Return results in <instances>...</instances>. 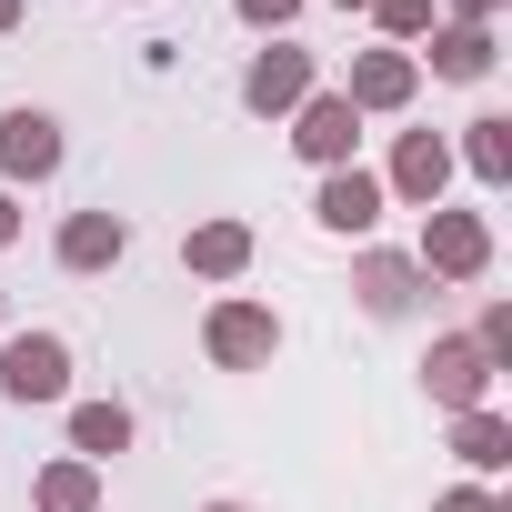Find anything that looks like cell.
<instances>
[{
    "label": "cell",
    "instance_id": "10",
    "mask_svg": "<svg viewBox=\"0 0 512 512\" xmlns=\"http://www.w3.org/2000/svg\"><path fill=\"white\" fill-rule=\"evenodd\" d=\"M412 91H422V61L412 51H352V81H342V101L372 121V111H412Z\"/></svg>",
    "mask_w": 512,
    "mask_h": 512
},
{
    "label": "cell",
    "instance_id": "27",
    "mask_svg": "<svg viewBox=\"0 0 512 512\" xmlns=\"http://www.w3.org/2000/svg\"><path fill=\"white\" fill-rule=\"evenodd\" d=\"M0 332H11V292H0Z\"/></svg>",
    "mask_w": 512,
    "mask_h": 512
},
{
    "label": "cell",
    "instance_id": "20",
    "mask_svg": "<svg viewBox=\"0 0 512 512\" xmlns=\"http://www.w3.org/2000/svg\"><path fill=\"white\" fill-rule=\"evenodd\" d=\"M472 352H482L492 372H512V302H482V322H472Z\"/></svg>",
    "mask_w": 512,
    "mask_h": 512
},
{
    "label": "cell",
    "instance_id": "11",
    "mask_svg": "<svg viewBox=\"0 0 512 512\" xmlns=\"http://www.w3.org/2000/svg\"><path fill=\"white\" fill-rule=\"evenodd\" d=\"M61 171V121L51 111H0V181H51Z\"/></svg>",
    "mask_w": 512,
    "mask_h": 512
},
{
    "label": "cell",
    "instance_id": "24",
    "mask_svg": "<svg viewBox=\"0 0 512 512\" xmlns=\"http://www.w3.org/2000/svg\"><path fill=\"white\" fill-rule=\"evenodd\" d=\"M11 241H21V201H11V191H0V251H11Z\"/></svg>",
    "mask_w": 512,
    "mask_h": 512
},
{
    "label": "cell",
    "instance_id": "18",
    "mask_svg": "<svg viewBox=\"0 0 512 512\" xmlns=\"http://www.w3.org/2000/svg\"><path fill=\"white\" fill-rule=\"evenodd\" d=\"M452 452H462L472 472H502V462H512V422H502L492 402H482V412H452Z\"/></svg>",
    "mask_w": 512,
    "mask_h": 512
},
{
    "label": "cell",
    "instance_id": "25",
    "mask_svg": "<svg viewBox=\"0 0 512 512\" xmlns=\"http://www.w3.org/2000/svg\"><path fill=\"white\" fill-rule=\"evenodd\" d=\"M0 31H21V0H0Z\"/></svg>",
    "mask_w": 512,
    "mask_h": 512
},
{
    "label": "cell",
    "instance_id": "6",
    "mask_svg": "<svg viewBox=\"0 0 512 512\" xmlns=\"http://www.w3.org/2000/svg\"><path fill=\"white\" fill-rule=\"evenodd\" d=\"M442 191H452V141H442V131H402V141H392V171H382V201L442 211Z\"/></svg>",
    "mask_w": 512,
    "mask_h": 512
},
{
    "label": "cell",
    "instance_id": "4",
    "mask_svg": "<svg viewBox=\"0 0 512 512\" xmlns=\"http://www.w3.org/2000/svg\"><path fill=\"white\" fill-rule=\"evenodd\" d=\"M0 392L21 412L31 402H71V342L61 332H0Z\"/></svg>",
    "mask_w": 512,
    "mask_h": 512
},
{
    "label": "cell",
    "instance_id": "5",
    "mask_svg": "<svg viewBox=\"0 0 512 512\" xmlns=\"http://www.w3.org/2000/svg\"><path fill=\"white\" fill-rule=\"evenodd\" d=\"M292 151H302L312 171H352V151H362V111H352L342 91H312V101L292 111Z\"/></svg>",
    "mask_w": 512,
    "mask_h": 512
},
{
    "label": "cell",
    "instance_id": "23",
    "mask_svg": "<svg viewBox=\"0 0 512 512\" xmlns=\"http://www.w3.org/2000/svg\"><path fill=\"white\" fill-rule=\"evenodd\" d=\"M432 11H452V21H482V31H492V11H502V0H432Z\"/></svg>",
    "mask_w": 512,
    "mask_h": 512
},
{
    "label": "cell",
    "instance_id": "14",
    "mask_svg": "<svg viewBox=\"0 0 512 512\" xmlns=\"http://www.w3.org/2000/svg\"><path fill=\"white\" fill-rule=\"evenodd\" d=\"M181 272H191V282H241V272H251V221H191Z\"/></svg>",
    "mask_w": 512,
    "mask_h": 512
},
{
    "label": "cell",
    "instance_id": "21",
    "mask_svg": "<svg viewBox=\"0 0 512 512\" xmlns=\"http://www.w3.org/2000/svg\"><path fill=\"white\" fill-rule=\"evenodd\" d=\"M231 11H241V21H251V31H272V41H282V31H292V21H302V0H231Z\"/></svg>",
    "mask_w": 512,
    "mask_h": 512
},
{
    "label": "cell",
    "instance_id": "16",
    "mask_svg": "<svg viewBox=\"0 0 512 512\" xmlns=\"http://www.w3.org/2000/svg\"><path fill=\"white\" fill-rule=\"evenodd\" d=\"M452 161H472V181H482V191H502V181H512V111L462 121V151H452Z\"/></svg>",
    "mask_w": 512,
    "mask_h": 512
},
{
    "label": "cell",
    "instance_id": "28",
    "mask_svg": "<svg viewBox=\"0 0 512 512\" xmlns=\"http://www.w3.org/2000/svg\"><path fill=\"white\" fill-rule=\"evenodd\" d=\"M332 11H362V0H332Z\"/></svg>",
    "mask_w": 512,
    "mask_h": 512
},
{
    "label": "cell",
    "instance_id": "7",
    "mask_svg": "<svg viewBox=\"0 0 512 512\" xmlns=\"http://www.w3.org/2000/svg\"><path fill=\"white\" fill-rule=\"evenodd\" d=\"M422 382H432V402H442V412H482V402H492V362L472 352V332H432Z\"/></svg>",
    "mask_w": 512,
    "mask_h": 512
},
{
    "label": "cell",
    "instance_id": "1",
    "mask_svg": "<svg viewBox=\"0 0 512 512\" xmlns=\"http://www.w3.org/2000/svg\"><path fill=\"white\" fill-rule=\"evenodd\" d=\"M312 91H322V61H312L302 41H272V51H251V71H241V111H251V121H292Z\"/></svg>",
    "mask_w": 512,
    "mask_h": 512
},
{
    "label": "cell",
    "instance_id": "2",
    "mask_svg": "<svg viewBox=\"0 0 512 512\" xmlns=\"http://www.w3.org/2000/svg\"><path fill=\"white\" fill-rule=\"evenodd\" d=\"M422 282H482L492 272V221L482 211H422Z\"/></svg>",
    "mask_w": 512,
    "mask_h": 512
},
{
    "label": "cell",
    "instance_id": "3",
    "mask_svg": "<svg viewBox=\"0 0 512 512\" xmlns=\"http://www.w3.org/2000/svg\"><path fill=\"white\" fill-rule=\"evenodd\" d=\"M201 352H211L221 372H272V352H282V312H272V302H211Z\"/></svg>",
    "mask_w": 512,
    "mask_h": 512
},
{
    "label": "cell",
    "instance_id": "22",
    "mask_svg": "<svg viewBox=\"0 0 512 512\" xmlns=\"http://www.w3.org/2000/svg\"><path fill=\"white\" fill-rule=\"evenodd\" d=\"M432 512H512V502H502V492H482V482H452Z\"/></svg>",
    "mask_w": 512,
    "mask_h": 512
},
{
    "label": "cell",
    "instance_id": "19",
    "mask_svg": "<svg viewBox=\"0 0 512 512\" xmlns=\"http://www.w3.org/2000/svg\"><path fill=\"white\" fill-rule=\"evenodd\" d=\"M362 11H372V31L402 51V41H422L432 31V0H362Z\"/></svg>",
    "mask_w": 512,
    "mask_h": 512
},
{
    "label": "cell",
    "instance_id": "26",
    "mask_svg": "<svg viewBox=\"0 0 512 512\" xmlns=\"http://www.w3.org/2000/svg\"><path fill=\"white\" fill-rule=\"evenodd\" d=\"M201 512H251V502H201Z\"/></svg>",
    "mask_w": 512,
    "mask_h": 512
},
{
    "label": "cell",
    "instance_id": "8",
    "mask_svg": "<svg viewBox=\"0 0 512 512\" xmlns=\"http://www.w3.org/2000/svg\"><path fill=\"white\" fill-rule=\"evenodd\" d=\"M352 292H362V312H372V322H412L432 282H422L412 251H362V262H352Z\"/></svg>",
    "mask_w": 512,
    "mask_h": 512
},
{
    "label": "cell",
    "instance_id": "9",
    "mask_svg": "<svg viewBox=\"0 0 512 512\" xmlns=\"http://www.w3.org/2000/svg\"><path fill=\"white\" fill-rule=\"evenodd\" d=\"M392 201H382V171H322V191H312V221L322 231H342V241H372V221H382Z\"/></svg>",
    "mask_w": 512,
    "mask_h": 512
},
{
    "label": "cell",
    "instance_id": "13",
    "mask_svg": "<svg viewBox=\"0 0 512 512\" xmlns=\"http://www.w3.org/2000/svg\"><path fill=\"white\" fill-rule=\"evenodd\" d=\"M51 251H61V272H111V262H121V251H131V221H121L111 201H101V211H71Z\"/></svg>",
    "mask_w": 512,
    "mask_h": 512
},
{
    "label": "cell",
    "instance_id": "12",
    "mask_svg": "<svg viewBox=\"0 0 512 512\" xmlns=\"http://www.w3.org/2000/svg\"><path fill=\"white\" fill-rule=\"evenodd\" d=\"M422 41L432 51H412V61H432V81H492V61H502V41L482 21H432Z\"/></svg>",
    "mask_w": 512,
    "mask_h": 512
},
{
    "label": "cell",
    "instance_id": "17",
    "mask_svg": "<svg viewBox=\"0 0 512 512\" xmlns=\"http://www.w3.org/2000/svg\"><path fill=\"white\" fill-rule=\"evenodd\" d=\"M71 452H81V462L131 452V412H121V402H71Z\"/></svg>",
    "mask_w": 512,
    "mask_h": 512
},
{
    "label": "cell",
    "instance_id": "15",
    "mask_svg": "<svg viewBox=\"0 0 512 512\" xmlns=\"http://www.w3.org/2000/svg\"><path fill=\"white\" fill-rule=\"evenodd\" d=\"M31 512H101V462H81V452L41 462V482H31Z\"/></svg>",
    "mask_w": 512,
    "mask_h": 512
}]
</instances>
